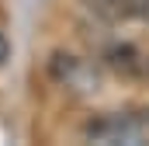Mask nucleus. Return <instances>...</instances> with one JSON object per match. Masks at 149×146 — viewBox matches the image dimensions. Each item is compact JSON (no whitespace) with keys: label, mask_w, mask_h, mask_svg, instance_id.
<instances>
[{"label":"nucleus","mask_w":149,"mask_h":146,"mask_svg":"<svg viewBox=\"0 0 149 146\" xmlns=\"http://www.w3.org/2000/svg\"><path fill=\"white\" fill-rule=\"evenodd\" d=\"M146 118H149V111H146Z\"/></svg>","instance_id":"39448f33"},{"label":"nucleus","mask_w":149,"mask_h":146,"mask_svg":"<svg viewBox=\"0 0 149 146\" xmlns=\"http://www.w3.org/2000/svg\"><path fill=\"white\" fill-rule=\"evenodd\" d=\"M104 21H142L149 25V0H83Z\"/></svg>","instance_id":"7ed1b4c3"},{"label":"nucleus","mask_w":149,"mask_h":146,"mask_svg":"<svg viewBox=\"0 0 149 146\" xmlns=\"http://www.w3.org/2000/svg\"><path fill=\"white\" fill-rule=\"evenodd\" d=\"M7 52H10V45H7V38L0 35V63H3V59H7Z\"/></svg>","instance_id":"20e7f679"},{"label":"nucleus","mask_w":149,"mask_h":146,"mask_svg":"<svg viewBox=\"0 0 149 146\" xmlns=\"http://www.w3.org/2000/svg\"><path fill=\"white\" fill-rule=\"evenodd\" d=\"M49 73L70 94H97L101 91V73H97V66H90L87 59L70 56V52H56L49 59Z\"/></svg>","instance_id":"f03ea898"},{"label":"nucleus","mask_w":149,"mask_h":146,"mask_svg":"<svg viewBox=\"0 0 149 146\" xmlns=\"http://www.w3.org/2000/svg\"><path fill=\"white\" fill-rule=\"evenodd\" d=\"M83 136L90 143H146L149 139V118L146 115H101L83 125Z\"/></svg>","instance_id":"f257e3e1"}]
</instances>
